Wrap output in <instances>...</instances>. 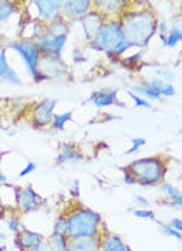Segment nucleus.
<instances>
[{
  "instance_id": "nucleus-1",
  "label": "nucleus",
  "mask_w": 182,
  "mask_h": 251,
  "mask_svg": "<svg viewBox=\"0 0 182 251\" xmlns=\"http://www.w3.org/2000/svg\"><path fill=\"white\" fill-rule=\"evenodd\" d=\"M118 21L133 49L148 46L158 31V16L146 3H129Z\"/></svg>"
},
{
  "instance_id": "nucleus-2",
  "label": "nucleus",
  "mask_w": 182,
  "mask_h": 251,
  "mask_svg": "<svg viewBox=\"0 0 182 251\" xmlns=\"http://www.w3.org/2000/svg\"><path fill=\"white\" fill-rule=\"evenodd\" d=\"M92 50L100 51V53H106L111 58H120L133 46L125 39L123 31H121V25L118 19L105 21L101 25L98 33L95 34L93 39L88 44Z\"/></svg>"
},
{
  "instance_id": "nucleus-3",
  "label": "nucleus",
  "mask_w": 182,
  "mask_h": 251,
  "mask_svg": "<svg viewBox=\"0 0 182 251\" xmlns=\"http://www.w3.org/2000/svg\"><path fill=\"white\" fill-rule=\"evenodd\" d=\"M64 215L67 220L66 236L68 239L100 236L103 231H106L101 215L97 211L89 209V207H86V206L78 204L76 207H73V209H70Z\"/></svg>"
},
{
  "instance_id": "nucleus-4",
  "label": "nucleus",
  "mask_w": 182,
  "mask_h": 251,
  "mask_svg": "<svg viewBox=\"0 0 182 251\" xmlns=\"http://www.w3.org/2000/svg\"><path fill=\"white\" fill-rule=\"evenodd\" d=\"M126 169L134 176L136 183L143 187H156L165 181L167 175V159L162 154L146 156L129 162Z\"/></svg>"
},
{
  "instance_id": "nucleus-5",
  "label": "nucleus",
  "mask_w": 182,
  "mask_h": 251,
  "mask_svg": "<svg viewBox=\"0 0 182 251\" xmlns=\"http://www.w3.org/2000/svg\"><path fill=\"white\" fill-rule=\"evenodd\" d=\"M22 13H25L27 19L39 21L42 24H48L61 17V2L58 0H31L22 5Z\"/></svg>"
},
{
  "instance_id": "nucleus-6",
  "label": "nucleus",
  "mask_w": 182,
  "mask_h": 251,
  "mask_svg": "<svg viewBox=\"0 0 182 251\" xmlns=\"http://www.w3.org/2000/svg\"><path fill=\"white\" fill-rule=\"evenodd\" d=\"M11 50H14L17 55L22 58V61L27 67V72L30 74L31 80L34 83L41 81V75H39V59H41V51L38 49V46L34 42L30 41H23V39H17L10 42Z\"/></svg>"
},
{
  "instance_id": "nucleus-7",
  "label": "nucleus",
  "mask_w": 182,
  "mask_h": 251,
  "mask_svg": "<svg viewBox=\"0 0 182 251\" xmlns=\"http://www.w3.org/2000/svg\"><path fill=\"white\" fill-rule=\"evenodd\" d=\"M39 75L41 81H66L70 76V69L63 58L41 55Z\"/></svg>"
},
{
  "instance_id": "nucleus-8",
  "label": "nucleus",
  "mask_w": 182,
  "mask_h": 251,
  "mask_svg": "<svg viewBox=\"0 0 182 251\" xmlns=\"http://www.w3.org/2000/svg\"><path fill=\"white\" fill-rule=\"evenodd\" d=\"M56 100L53 99H46L41 100L36 105H33L30 109V120L36 128H47L51 126L55 116V108H56Z\"/></svg>"
},
{
  "instance_id": "nucleus-9",
  "label": "nucleus",
  "mask_w": 182,
  "mask_h": 251,
  "mask_svg": "<svg viewBox=\"0 0 182 251\" xmlns=\"http://www.w3.org/2000/svg\"><path fill=\"white\" fill-rule=\"evenodd\" d=\"M44 200L42 197L33 189V186H25L19 187L17 190V201H16V211H19L22 214H30L38 211L42 206Z\"/></svg>"
},
{
  "instance_id": "nucleus-10",
  "label": "nucleus",
  "mask_w": 182,
  "mask_h": 251,
  "mask_svg": "<svg viewBox=\"0 0 182 251\" xmlns=\"http://www.w3.org/2000/svg\"><path fill=\"white\" fill-rule=\"evenodd\" d=\"M93 8L92 0H66L61 2V17L68 24L81 21Z\"/></svg>"
},
{
  "instance_id": "nucleus-11",
  "label": "nucleus",
  "mask_w": 182,
  "mask_h": 251,
  "mask_svg": "<svg viewBox=\"0 0 182 251\" xmlns=\"http://www.w3.org/2000/svg\"><path fill=\"white\" fill-rule=\"evenodd\" d=\"M92 103L97 108H109V106H121L125 108V103L118 101V89L115 88H103L98 91H93L88 99L83 101V105Z\"/></svg>"
},
{
  "instance_id": "nucleus-12",
  "label": "nucleus",
  "mask_w": 182,
  "mask_h": 251,
  "mask_svg": "<svg viewBox=\"0 0 182 251\" xmlns=\"http://www.w3.org/2000/svg\"><path fill=\"white\" fill-rule=\"evenodd\" d=\"M68 36H50V34H44L36 46L41 51V55L47 56H55V58H63V51L67 46Z\"/></svg>"
},
{
  "instance_id": "nucleus-13",
  "label": "nucleus",
  "mask_w": 182,
  "mask_h": 251,
  "mask_svg": "<svg viewBox=\"0 0 182 251\" xmlns=\"http://www.w3.org/2000/svg\"><path fill=\"white\" fill-rule=\"evenodd\" d=\"M93 10H97L105 21H112V19H120V16L125 13L129 2L125 0H97L92 2Z\"/></svg>"
},
{
  "instance_id": "nucleus-14",
  "label": "nucleus",
  "mask_w": 182,
  "mask_h": 251,
  "mask_svg": "<svg viewBox=\"0 0 182 251\" xmlns=\"http://www.w3.org/2000/svg\"><path fill=\"white\" fill-rule=\"evenodd\" d=\"M80 24H81V30L84 34V41L89 44L95 34L98 33V30L101 28V25L105 24V19H103V16L97 10L92 8V10L80 21Z\"/></svg>"
},
{
  "instance_id": "nucleus-15",
  "label": "nucleus",
  "mask_w": 182,
  "mask_h": 251,
  "mask_svg": "<svg viewBox=\"0 0 182 251\" xmlns=\"http://www.w3.org/2000/svg\"><path fill=\"white\" fill-rule=\"evenodd\" d=\"M86 161L84 153H81V150L78 149L76 144H63L59 147V153L56 156V164L58 166H66V164H78Z\"/></svg>"
},
{
  "instance_id": "nucleus-16",
  "label": "nucleus",
  "mask_w": 182,
  "mask_h": 251,
  "mask_svg": "<svg viewBox=\"0 0 182 251\" xmlns=\"http://www.w3.org/2000/svg\"><path fill=\"white\" fill-rule=\"evenodd\" d=\"M42 240H44V236L39 234V232L31 231L28 228H22L21 232H17L14 237V245L17 247L19 251H28L33 247L41 244Z\"/></svg>"
},
{
  "instance_id": "nucleus-17",
  "label": "nucleus",
  "mask_w": 182,
  "mask_h": 251,
  "mask_svg": "<svg viewBox=\"0 0 182 251\" xmlns=\"http://www.w3.org/2000/svg\"><path fill=\"white\" fill-rule=\"evenodd\" d=\"M44 34H46V24H42L39 21L25 19V22L21 27V39L34 42V44H36Z\"/></svg>"
},
{
  "instance_id": "nucleus-18",
  "label": "nucleus",
  "mask_w": 182,
  "mask_h": 251,
  "mask_svg": "<svg viewBox=\"0 0 182 251\" xmlns=\"http://www.w3.org/2000/svg\"><path fill=\"white\" fill-rule=\"evenodd\" d=\"M100 251H131L126 242L117 234L103 231L100 234Z\"/></svg>"
},
{
  "instance_id": "nucleus-19",
  "label": "nucleus",
  "mask_w": 182,
  "mask_h": 251,
  "mask_svg": "<svg viewBox=\"0 0 182 251\" xmlns=\"http://www.w3.org/2000/svg\"><path fill=\"white\" fill-rule=\"evenodd\" d=\"M0 80H3L5 83L14 84V86L22 84V78L19 76V74L14 71L13 66H10V63H8V55L5 49L0 50Z\"/></svg>"
},
{
  "instance_id": "nucleus-20",
  "label": "nucleus",
  "mask_w": 182,
  "mask_h": 251,
  "mask_svg": "<svg viewBox=\"0 0 182 251\" xmlns=\"http://www.w3.org/2000/svg\"><path fill=\"white\" fill-rule=\"evenodd\" d=\"M67 251H100V236L68 239Z\"/></svg>"
},
{
  "instance_id": "nucleus-21",
  "label": "nucleus",
  "mask_w": 182,
  "mask_h": 251,
  "mask_svg": "<svg viewBox=\"0 0 182 251\" xmlns=\"http://www.w3.org/2000/svg\"><path fill=\"white\" fill-rule=\"evenodd\" d=\"M160 192L165 195V201H162V204H167L170 207H181L182 206V195H181V190L176 189L173 184L170 183H160L159 184Z\"/></svg>"
},
{
  "instance_id": "nucleus-22",
  "label": "nucleus",
  "mask_w": 182,
  "mask_h": 251,
  "mask_svg": "<svg viewBox=\"0 0 182 251\" xmlns=\"http://www.w3.org/2000/svg\"><path fill=\"white\" fill-rule=\"evenodd\" d=\"M72 24H68L63 17H58V19L51 21L46 25V33L50 36H68L70 34V27Z\"/></svg>"
},
{
  "instance_id": "nucleus-23",
  "label": "nucleus",
  "mask_w": 182,
  "mask_h": 251,
  "mask_svg": "<svg viewBox=\"0 0 182 251\" xmlns=\"http://www.w3.org/2000/svg\"><path fill=\"white\" fill-rule=\"evenodd\" d=\"M182 39V28H181V16H176V22L170 24V28L165 39H163L162 44L168 47V49H175Z\"/></svg>"
},
{
  "instance_id": "nucleus-24",
  "label": "nucleus",
  "mask_w": 182,
  "mask_h": 251,
  "mask_svg": "<svg viewBox=\"0 0 182 251\" xmlns=\"http://www.w3.org/2000/svg\"><path fill=\"white\" fill-rule=\"evenodd\" d=\"M142 83H145L146 86H150V88L158 92L160 97H173V95L176 94L175 86H173L171 83H165V81H162L159 78H156V76H154V78L145 80Z\"/></svg>"
},
{
  "instance_id": "nucleus-25",
  "label": "nucleus",
  "mask_w": 182,
  "mask_h": 251,
  "mask_svg": "<svg viewBox=\"0 0 182 251\" xmlns=\"http://www.w3.org/2000/svg\"><path fill=\"white\" fill-rule=\"evenodd\" d=\"M22 13V5L17 2H8V0H0V24L10 21L16 14Z\"/></svg>"
},
{
  "instance_id": "nucleus-26",
  "label": "nucleus",
  "mask_w": 182,
  "mask_h": 251,
  "mask_svg": "<svg viewBox=\"0 0 182 251\" xmlns=\"http://www.w3.org/2000/svg\"><path fill=\"white\" fill-rule=\"evenodd\" d=\"M129 91H133L134 94L140 95V97L146 99L148 101H158V100H160V99H162L158 92H156L154 89H151L150 86H146L145 83L134 84V86H133V89H129Z\"/></svg>"
},
{
  "instance_id": "nucleus-27",
  "label": "nucleus",
  "mask_w": 182,
  "mask_h": 251,
  "mask_svg": "<svg viewBox=\"0 0 182 251\" xmlns=\"http://www.w3.org/2000/svg\"><path fill=\"white\" fill-rule=\"evenodd\" d=\"M72 112L67 111V112H63V114H55L53 116V122H51V128L56 129V131H63L66 128V125L72 120Z\"/></svg>"
},
{
  "instance_id": "nucleus-28",
  "label": "nucleus",
  "mask_w": 182,
  "mask_h": 251,
  "mask_svg": "<svg viewBox=\"0 0 182 251\" xmlns=\"http://www.w3.org/2000/svg\"><path fill=\"white\" fill-rule=\"evenodd\" d=\"M156 78H159L165 83H171L175 80V71L171 69V66H156Z\"/></svg>"
},
{
  "instance_id": "nucleus-29",
  "label": "nucleus",
  "mask_w": 182,
  "mask_h": 251,
  "mask_svg": "<svg viewBox=\"0 0 182 251\" xmlns=\"http://www.w3.org/2000/svg\"><path fill=\"white\" fill-rule=\"evenodd\" d=\"M67 232V220H66V215H59L56 217L55 223H53V228H51V236L56 237V236H66Z\"/></svg>"
},
{
  "instance_id": "nucleus-30",
  "label": "nucleus",
  "mask_w": 182,
  "mask_h": 251,
  "mask_svg": "<svg viewBox=\"0 0 182 251\" xmlns=\"http://www.w3.org/2000/svg\"><path fill=\"white\" fill-rule=\"evenodd\" d=\"M51 251H67V244H68V237L67 236H50L48 239Z\"/></svg>"
},
{
  "instance_id": "nucleus-31",
  "label": "nucleus",
  "mask_w": 182,
  "mask_h": 251,
  "mask_svg": "<svg viewBox=\"0 0 182 251\" xmlns=\"http://www.w3.org/2000/svg\"><path fill=\"white\" fill-rule=\"evenodd\" d=\"M6 228L10 229V232H13V234L16 236L17 232H21V229L23 228V225L21 222V217L16 214H10V217L6 219Z\"/></svg>"
},
{
  "instance_id": "nucleus-32",
  "label": "nucleus",
  "mask_w": 182,
  "mask_h": 251,
  "mask_svg": "<svg viewBox=\"0 0 182 251\" xmlns=\"http://www.w3.org/2000/svg\"><path fill=\"white\" fill-rule=\"evenodd\" d=\"M156 223L159 225V228H160V231L163 232V234L165 236H168V237H173V239H176V240H181L182 239V234L179 231H176V229H173L171 226H168L167 223H163L162 220H156Z\"/></svg>"
},
{
  "instance_id": "nucleus-33",
  "label": "nucleus",
  "mask_w": 182,
  "mask_h": 251,
  "mask_svg": "<svg viewBox=\"0 0 182 251\" xmlns=\"http://www.w3.org/2000/svg\"><path fill=\"white\" fill-rule=\"evenodd\" d=\"M128 95L131 97V100L134 101V105H136L137 108H145V109H151V108H153V103H151V101H148L146 99L140 97V95L134 94L133 91H128Z\"/></svg>"
},
{
  "instance_id": "nucleus-34",
  "label": "nucleus",
  "mask_w": 182,
  "mask_h": 251,
  "mask_svg": "<svg viewBox=\"0 0 182 251\" xmlns=\"http://www.w3.org/2000/svg\"><path fill=\"white\" fill-rule=\"evenodd\" d=\"M142 58H143V50L137 51V53H134V55H129V56H126L123 59H120V64H125V66H137V64H140Z\"/></svg>"
},
{
  "instance_id": "nucleus-35",
  "label": "nucleus",
  "mask_w": 182,
  "mask_h": 251,
  "mask_svg": "<svg viewBox=\"0 0 182 251\" xmlns=\"http://www.w3.org/2000/svg\"><path fill=\"white\" fill-rule=\"evenodd\" d=\"M86 61H88V56L84 53V49H81V47L72 49V63L73 64H83Z\"/></svg>"
},
{
  "instance_id": "nucleus-36",
  "label": "nucleus",
  "mask_w": 182,
  "mask_h": 251,
  "mask_svg": "<svg viewBox=\"0 0 182 251\" xmlns=\"http://www.w3.org/2000/svg\"><path fill=\"white\" fill-rule=\"evenodd\" d=\"M145 145H146V139H143V137H134V139L131 141V147L128 149L126 154H134L140 149H143Z\"/></svg>"
},
{
  "instance_id": "nucleus-37",
  "label": "nucleus",
  "mask_w": 182,
  "mask_h": 251,
  "mask_svg": "<svg viewBox=\"0 0 182 251\" xmlns=\"http://www.w3.org/2000/svg\"><path fill=\"white\" fill-rule=\"evenodd\" d=\"M133 214H134V217H137V219H146V220H151V222L158 220L156 214L151 209H134Z\"/></svg>"
},
{
  "instance_id": "nucleus-38",
  "label": "nucleus",
  "mask_w": 182,
  "mask_h": 251,
  "mask_svg": "<svg viewBox=\"0 0 182 251\" xmlns=\"http://www.w3.org/2000/svg\"><path fill=\"white\" fill-rule=\"evenodd\" d=\"M168 28H170V24L167 22V19H158V31H156V33H159L160 42H163V39H165Z\"/></svg>"
},
{
  "instance_id": "nucleus-39",
  "label": "nucleus",
  "mask_w": 182,
  "mask_h": 251,
  "mask_svg": "<svg viewBox=\"0 0 182 251\" xmlns=\"http://www.w3.org/2000/svg\"><path fill=\"white\" fill-rule=\"evenodd\" d=\"M133 203H134V206H137V209H148V207H150L148 198L142 197V195H134Z\"/></svg>"
},
{
  "instance_id": "nucleus-40",
  "label": "nucleus",
  "mask_w": 182,
  "mask_h": 251,
  "mask_svg": "<svg viewBox=\"0 0 182 251\" xmlns=\"http://www.w3.org/2000/svg\"><path fill=\"white\" fill-rule=\"evenodd\" d=\"M36 169H38V164H36V162H27V164H25V167L21 169L19 173H17V178L27 176V175H30V173H33Z\"/></svg>"
},
{
  "instance_id": "nucleus-41",
  "label": "nucleus",
  "mask_w": 182,
  "mask_h": 251,
  "mask_svg": "<svg viewBox=\"0 0 182 251\" xmlns=\"http://www.w3.org/2000/svg\"><path fill=\"white\" fill-rule=\"evenodd\" d=\"M67 189H68V194H70L72 198H78V195H80V181L72 179L70 183H68Z\"/></svg>"
},
{
  "instance_id": "nucleus-42",
  "label": "nucleus",
  "mask_w": 182,
  "mask_h": 251,
  "mask_svg": "<svg viewBox=\"0 0 182 251\" xmlns=\"http://www.w3.org/2000/svg\"><path fill=\"white\" fill-rule=\"evenodd\" d=\"M121 172H123V183L126 184V186H136L137 183H136V179H134V176L129 173V170L126 169V166L125 167H121Z\"/></svg>"
},
{
  "instance_id": "nucleus-43",
  "label": "nucleus",
  "mask_w": 182,
  "mask_h": 251,
  "mask_svg": "<svg viewBox=\"0 0 182 251\" xmlns=\"http://www.w3.org/2000/svg\"><path fill=\"white\" fill-rule=\"evenodd\" d=\"M28 251H51V247H50V242L48 240H42L41 244H38L36 247H33L31 250H28Z\"/></svg>"
},
{
  "instance_id": "nucleus-44",
  "label": "nucleus",
  "mask_w": 182,
  "mask_h": 251,
  "mask_svg": "<svg viewBox=\"0 0 182 251\" xmlns=\"http://www.w3.org/2000/svg\"><path fill=\"white\" fill-rule=\"evenodd\" d=\"M168 226H171L173 229H176V231H182V220H181V217H175V219H171L168 223Z\"/></svg>"
},
{
  "instance_id": "nucleus-45",
  "label": "nucleus",
  "mask_w": 182,
  "mask_h": 251,
  "mask_svg": "<svg viewBox=\"0 0 182 251\" xmlns=\"http://www.w3.org/2000/svg\"><path fill=\"white\" fill-rule=\"evenodd\" d=\"M8 183V176L5 175V173L2 172V170H0V186H2V184H6Z\"/></svg>"
},
{
  "instance_id": "nucleus-46",
  "label": "nucleus",
  "mask_w": 182,
  "mask_h": 251,
  "mask_svg": "<svg viewBox=\"0 0 182 251\" xmlns=\"http://www.w3.org/2000/svg\"><path fill=\"white\" fill-rule=\"evenodd\" d=\"M6 134L8 136H16L17 134V129H6Z\"/></svg>"
},
{
  "instance_id": "nucleus-47",
  "label": "nucleus",
  "mask_w": 182,
  "mask_h": 251,
  "mask_svg": "<svg viewBox=\"0 0 182 251\" xmlns=\"http://www.w3.org/2000/svg\"><path fill=\"white\" fill-rule=\"evenodd\" d=\"M0 240H6V234H5V232H2V231H0Z\"/></svg>"
},
{
  "instance_id": "nucleus-48",
  "label": "nucleus",
  "mask_w": 182,
  "mask_h": 251,
  "mask_svg": "<svg viewBox=\"0 0 182 251\" xmlns=\"http://www.w3.org/2000/svg\"><path fill=\"white\" fill-rule=\"evenodd\" d=\"M3 154H5L3 151H0V164H2V158H3Z\"/></svg>"
},
{
  "instance_id": "nucleus-49",
  "label": "nucleus",
  "mask_w": 182,
  "mask_h": 251,
  "mask_svg": "<svg viewBox=\"0 0 182 251\" xmlns=\"http://www.w3.org/2000/svg\"><path fill=\"white\" fill-rule=\"evenodd\" d=\"M0 212H6V211L3 209V206H2V204H0Z\"/></svg>"
},
{
  "instance_id": "nucleus-50",
  "label": "nucleus",
  "mask_w": 182,
  "mask_h": 251,
  "mask_svg": "<svg viewBox=\"0 0 182 251\" xmlns=\"http://www.w3.org/2000/svg\"><path fill=\"white\" fill-rule=\"evenodd\" d=\"M0 251H6V248L5 247H0Z\"/></svg>"
},
{
  "instance_id": "nucleus-51",
  "label": "nucleus",
  "mask_w": 182,
  "mask_h": 251,
  "mask_svg": "<svg viewBox=\"0 0 182 251\" xmlns=\"http://www.w3.org/2000/svg\"><path fill=\"white\" fill-rule=\"evenodd\" d=\"M0 114H2V109H0Z\"/></svg>"
}]
</instances>
